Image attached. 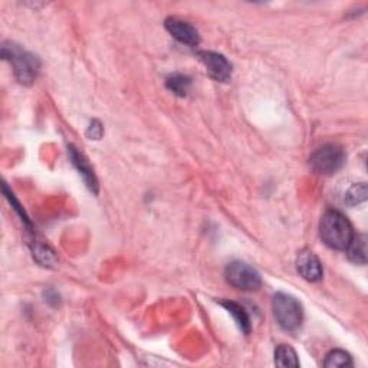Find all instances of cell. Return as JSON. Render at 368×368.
<instances>
[{
	"label": "cell",
	"mask_w": 368,
	"mask_h": 368,
	"mask_svg": "<svg viewBox=\"0 0 368 368\" xmlns=\"http://www.w3.org/2000/svg\"><path fill=\"white\" fill-rule=\"evenodd\" d=\"M323 242L337 250H345L354 238V230L347 217L338 210H328L320 223Z\"/></svg>",
	"instance_id": "1"
},
{
	"label": "cell",
	"mask_w": 368,
	"mask_h": 368,
	"mask_svg": "<svg viewBox=\"0 0 368 368\" xmlns=\"http://www.w3.org/2000/svg\"><path fill=\"white\" fill-rule=\"evenodd\" d=\"M2 55L13 65L14 76L23 85H30L39 72V59L14 43H5Z\"/></svg>",
	"instance_id": "2"
},
{
	"label": "cell",
	"mask_w": 368,
	"mask_h": 368,
	"mask_svg": "<svg viewBox=\"0 0 368 368\" xmlns=\"http://www.w3.org/2000/svg\"><path fill=\"white\" fill-rule=\"evenodd\" d=\"M272 309L279 327L285 331H295L304 320V308L292 295L278 292L272 299Z\"/></svg>",
	"instance_id": "3"
},
{
	"label": "cell",
	"mask_w": 368,
	"mask_h": 368,
	"mask_svg": "<svg viewBox=\"0 0 368 368\" xmlns=\"http://www.w3.org/2000/svg\"><path fill=\"white\" fill-rule=\"evenodd\" d=\"M345 163L344 150L336 144H327L311 156L309 164L318 174L329 176L337 173Z\"/></svg>",
	"instance_id": "4"
},
{
	"label": "cell",
	"mask_w": 368,
	"mask_h": 368,
	"mask_svg": "<svg viewBox=\"0 0 368 368\" xmlns=\"http://www.w3.org/2000/svg\"><path fill=\"white\" fill-rule=\"evenodd\" d=\"M225 278L233 288L242 291H256L262 285V278L255 267L241 260H235L226 266Z\"/></svg>",
	"instance_id": "5"
},
{
	"label": "cell",
	"mask_w": 368,
	"mask_h": 368,
	"mask_svg": "<svg viewBox=\"0 0 368 368\" xmlns=\"http://www.w3.org/2000/svg\"><path fill=\"white\" fill-rule=\"evenodd\" d=\"M198 59L202 61L207 74L219 82H227L232 76V65L229 61L217 52L202 51L198 52Z\"/></svg>",
	"instance_id": "6"
},
{
	"label": "cell",
	"mask_w": 368,
	"mask_h": 368,
	"mask_svg": "<svg viewBox=\"0 0 368 368\" xmlns=\"http://www.w3.org/2000/svg\"><path fill=\"white\" fill-rule=\"evenodd\" d=\"M165 29L170 32V35L176 38L178 42L189 45V46H197L200 42V37L197 29L186 22V21H180L177 18H169L165 19Z\"/></svg>",
	"instance_id": "7"
},
{
	"label": "cell",
	"mask_w": 368,
	"mask_h": 368,
	"mask_svg": "<svg viewBox=\"0 0 368 368\" xmlns=\"http://www.w3.org/2000/svg\"><path fill=\"white\" fill-rule=\"evenodd\" d=\"M299 275L309 282H318L323 278V263L311 250H303L296 258Z\"/></svg>",
	"instance_id": "8"
},
{
	"label": "cell",
	"mask_w": 368,
	"mask_h": 368,
	"mask_svg": "<svg viewBox=\"0 0 368 368\" xmlns=\"http://www.w3.org/2000/svg\"><path fill=\"white\" fill-rule=\"evenodd\" d=\"M70 157H71L74 165L76 167V170L82 176L83 181H85L88 189L94 194H98V180L95 177V173L92 170V167L90 165L88 160L83 157V154H81L74 145H70Z\"/></svg>",
	"instance_id": "9"
},
{
	"label": "cell",
	"mask_w": 368,
	"mask_h": 368,
	"mask_svg": "<svg viewBox=\"0 0 368 368\" xmlns=\"http://www.w3.org/2000/svg\"><path fill=\"white\" fill-rule=\"evenodd\" d=\"M221 304L229 311V314L233 315L238 327L241 328V331L245 334V336H249L250 331H252V324H250V318L247 312L239 304L230 303V300H223V303Z\"/></svg>",
	"instance_id": "10"
},
{
	"label": "cell",
	"mask_w": 368,
	"mask_h": 368,
	"mask_svg": "<svg viewBox=\"0 0 368 368\" xmlns=\"http://www.w3.org/2000/svg\"><path fill=\"white\" fill-rule=\"evenodd\" d=\"M348 258L357 265H365L367 263V238L365 235H358L353 238L351 243L347 247Z\"/></svg>",
	"instance_id": "11"
},
{
	"label": "cell",
	"mask_w": 368,
	"mask_h": 368,
	"mask_svg": "<svg viewBox=\"0 0 368 368\" xmlns=\"http://www.w3.org/2000/svg\"><path fill=\"white\" fill-rule=\"evenodd\" d=\"M275 364L278 367H299V360L295 353V349L289 345L282 344L275 351Z\"/></svg>",
	"instance_id": "12"
},
{
	"label": "cell",
	"mask_w": 368,
	"mask_h": 368,
	"mask_svg": "<svg viewBox=\"0 0 368 368\" xmlns=\"http://www.w3.org/2000/svg\"><path fill=\"white\" fill-rule=\"evenodd\" d=\"M165 85L173 94H176L178 96H186L189 90H190L192 81L189 76L176 74V75H172L170 78H167Z\"/></svg>",
	"instance_id": "13"
},
{
	"label": "cell",
	"mask_w": 368,
	"mask_h": 368,
	"mask_svg": "<svg viewBox=\"0 0 368 368\" xmlns=\"http://www.w3.org/2000/svg\"><path fill=\"white\" fill-rule=\"evenodd\" d=\"M324 365L328 368H338V367H351L353 365V358L348 353L343 349H332L327 354Z\"/></svg>",
	"instance_id": "14"
},
{
	"label": "cell",
	"mask_w": 368,
	"mask_h": 368,
	"mask_svg": "<svg viewBox=\"0 0 368 368\" xmlns=\"http://www.w3.org/2000/svg\"><path fill=\"white\" fill-rule=\"evenodd\" d=\"M33 252V258H35L42 266H55L58 259L55 256V252L52 249H49L48 246L42 245V243H37L32 249Z\"/></svg>",
	"instance_id": "15"
},
{
	"label": "cell",
	"mask_w": 368,
	"mask_h": 368,
	"mask_svg": "<svg viewBox=\"0 0 368 368\" xmlns=\"http://www.w3.org/2000/svg\"><path fill=\"white\" fill-rule=\"evenodd\" d=\"M365 198H367V184L358 183V184H354V186H351L348 189V192L345 193V197H344V202L348 206H356V205L365 202Z\"/></svg>",
	"instance_id": "16"
},
{
	"label": "cell",
	"mask_w": 368,
	"mask_h": 368,
	"mask_svg": "<svg viewBox=\"0 0 368 368\" xmlns=\"http://www.w3.org/2000/svg\"><path fill=\"white\" fill-rule=\"evenodd\" d=\"M103 134H104V128L101 125V123L94 120L87 131V136L91 139V140H99L103 137Z\"/></svg>",
	"instance_id": "17"
}]
</instances>
